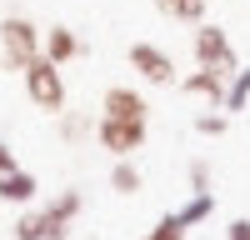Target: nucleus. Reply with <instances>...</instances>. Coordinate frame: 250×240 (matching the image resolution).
Listing matches in <instances>:
<instances>
[{
    "label": "nucleus",
    "mask_w": 250,
    "mask_h": 240,
    "mask_svg": "<svg viewBox=\"0 0 250 240\" xmlns=\"http://www.w3.org/2000/svg\"><path fill=\"white\" fill-rule=\"evenodd\" d=\"M40 40H45V30L30 15H5L0 20V60L10 70H25L30 60H40Z\"/></svg>",
    "instance_id": "obj_1"
},
{
    "label": "nucleus",
    "mask_w": 250,
    "mask_h": 240,
    "mask_svg": "<svg viewBox=\"0 0 250 240\" xmlns=\"http://www.w3.org/2000/svg\"><path fill=\"white\" fill-rule=\"evenodd\" d=\"M20 75H25V100H30L35 110H45V115H60V110H65V70H60L55 60L40 55V60H30Z\"/></svg>",
    "instance_id": "obj_2"
},
{
    "label": "nucleus",
    "mask_w": 250,
    "mask_h": 240,
    "mask_svg": "<svg viewBox=\"0 0 250 240\" xmlns=\"http://www.w3.org/2000/svg\"><path fill=\"white\" fill-rule=\"evenodd\" d=\"M190 55H195V65H210V70H225V75L240 70L230 35H225L220 25H205V20H200V30L190 35Z\"/></svg>",
    "instance_id": "obj_3"
},
{
    "label": "nucleus",
    "mask_w": 250,
    "mask_h": 240,
    "mask_svg": "<svg viewBox=\"0 0 250 240\" xmlns=\"http://www.w3.org/2000/svg\"><path fill=\"white\" fill-rule=\"evenodd\" d=\"M95 140H100V150H110L115 160H130L145 145V120H110V115H100Z\"/></svg>",
    "instance_id": "obj_4"
},
{
    "label": "nucleus",
    "mask_w": 250,
    "mask_h": 240,
    "mask_svg": "<svg viewBox=\"0 0 250 240\" xmlns=\"http://www.w3.org/2000/svg\"><path fill=\"white\" fill-rule=\"evenodd\" d=\"M125 60H130V70L145 75L150 85H175V60L165 55L160 45H150V40H135V45L125 50Z\"/></svg>",
    "instance_id": "obj_5"
},
{
    "label": "nucleus",
    "mask_w": 250,
    "mask_h": 240,
    "mask_svg": "<svg viewBox=\"0 0 250 240\" xmlns=\"http://www.w3.org/2000/svg\"><path fill=\"white\" fill-rule=\"evenodd\" d=\"M15 240H70V215H60L55 205L30 210L15 220Z\"/></svg>",
    "instance_id": "obj_6"
},
{
    "label": "nucleus",
    "mask_w": 250,
    "mask_h": 240,
    "mask_svg": "<svg viewBox=\"0 0 250 240\" xmlns=\"http://www.w3.org/2000/svg\"><path fill=\"white\" fill-rule=\"evenodd\" d=\"M100 110H105L110 120H145V125H150V105H145V95L130 90V85H110Z\"/></svg>",
    "instance_id": "obj_7"
},
{
    "label": "nucleus",
    "mask_w": 250,
    "mask_h": 240,
    "mask_svg": "<svg viewBox=\"0 0 250 240\" xmlns=\"http://www.w3.org/2000/svg\"><path fill=\"white\" fill-rule=\"evenodd\" d=\"M80 50H85V45H80V35H75L70 25H50V30H45V40H40V55H45V60H55L60 70H65Z\"/></svg>",
    "instance_id": "obj_8"
},
{
    "label": "nucleus",
    "mask_w": 250,
    "mask_h": 240,
    "mask_svg": "<svg viewBox=\"0 0 250 240\" xmlns=\"http://www.w3.org/2000/svg\"><path fill=\"white\" fill-rule=\"evenodd\" d=\"M225 90H230V75L225 70L200 65L195 75H185V95H200V100H210V105H225Z\"/></svg>",
    "instance_id": "obj_9"
},
{
    "label": "nucleus",
    "mask_w": 250,
    "mask_h": 240,
    "mask_svg": "<svg viewBox=\"0 0 250 240\" xmlns=\"http://www.w3.org/2000/svg\"><path fill=\"white\" fill-rule=\"evenodd\" d=\"M35 190H40V185H35V175H30V170H20V165L0 175V200H10V205H30Z\"/></svg>",
    "instance_id": "obj_10"
},
{
    "label": "nucleus",
    "mask_w": 250,
    "mask_h": 240,
    "mask_svg": "<svg viewBox=\"0 0 250 240\" xmlns=\"http://www.w3.org/2000/svg\"><path fill=\"white\" fill-rule=\"evenodd\" d=\"M205 5H210V0H155V10H160L165 20H180V25H200V20H205Z\"/></svg>",
    "instance_id": "obj_11"
},
{
    "label": "nucleus",
    "mask_w": 250,
    "mask_h": 240,
    "mask_svg": "<svg viewBox=\"0 0 250 240\" xmlns=\"http://www.w3.org/2000/svg\"><path fill=\"white\" fill-rule=\"evenodd\" d=\"M110 185H115L120 195H135V190H140V170L130 165V160H120V165L110 170Z\"/></svg>",
    "instance_id": "obj_12"
},
{
    "label": "nucleus",
    "mask_w": 250,
    "mask_h": 240,
    "mask_svg": "<svg viewBox=\"0 0 250 240\" xmlns=\"http://www.w3.org/2000/svg\"><path fill=\"white\" fill-rule=\"evenodd\" d=\"M250 100V70H235L230 75V90H225V110H240Z\"/></svg>",
    "instance_id": "obj_13"
},
{
    "label": "nucleus",
    "mask_w": 250,
    "mask_h": 240,
    "mask_svg": "<svg viewBox=\"0 0 250 240\" xmlns=\"http://www.w3.org/2000/svg\"><path fill=\"white\" fill-rule=\"evenodd\" d=\"M185 230H190V225H185L180 215H165L155 230H145V240H185Z\"/></svg>",
    "instance_id": "obj_14"
},
{
    "label": "nucleus",
    "mask_w": 250,
    "mask_h": 240,
    "mask_svg": "<svg viewBox=\"0 0 250 240\" xmlns=\"http://www.w3.org/2000/svg\"><path fill=\"white\" fill-rule=\"evenodd\" d=\"M205 215H210V195H195L190 205L180 210V220H185V225H195V220H205Z\"/></svg>",
    "instance_id": "obj_15"
},
{
    "label": "nucleus",
    "mask_w": 250,
    "mask_h": 240,
    "mask_svg": "<svg viewBox=\"0 0 250 240\" xmlns=\"http://www.w3.org/2000/svg\"><path fill=\"white\" fill-rule=\"evenodd\" d=\"M60 135H70V140H80V135H85V120H80V115H70L65 125H60Z\"/></svg>",
    "instance_id": "obj_16"
},
{
    "label": "nucleus",
    "mask_w": 250,
    "mask_h": 240,
    "mask_svg": "<svg viewBox=\"0 0 250 240\" xmlns=\"http://www.w3.org/2000/svg\"><path fill=\"white\" fill-rule=\"evenodd\" d=\"M225 240H250V220H235V225L225 230Z\"/></svg>",
    "instance_id": "obj_17"
},
{
    "label": "nucleus",
    "mask_w": 250,
    "mask_h": 240,
    "mask_svg": "<svg viewBox=\"0 0 250 240\" xmlns=\"http://www.w3.org/2000/svg\"><path fill=\"white\" fill-rule=\"evenodd\" d=\"M5 170H15V150L5 145V140H0V175H5Z\"/></svg>",
    "instance_id": "obj_18"
},
{
    "label": "nucleus",
    "mask_w": 250,
    "mask_h": 240,
    "mask_svg": "<svg viewBox=\"0 0 250 240\" xmlns=\"http://www.w3.org/2000/svg\"><path fill=\"white\" fill-rule=\"evenodd\" d=\"M200 130H205V135H220V130H225V120H220V115H205V120H200Z\"/></svg>",
    "instance_id": "obj_19"
}]
</instances>
